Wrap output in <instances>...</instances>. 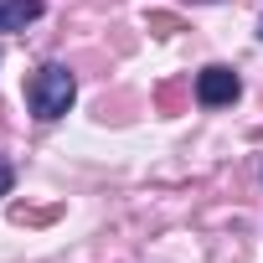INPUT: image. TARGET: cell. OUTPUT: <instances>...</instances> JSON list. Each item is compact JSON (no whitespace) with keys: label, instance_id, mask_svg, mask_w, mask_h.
I'll return each mask as SVG.
<instances>
[{"label":"cell","instance_id":"4","mask_svg":"<svg viewBox=\"0 0 263 263\" xmlns=\"http://www.w3.org/2000/svg\"><path fill=\"white\" fill-rule=\"evenodd\" d=\"M11 186H16V171H11L6 160H0V196H11Z\"/></svg>","mask_w":263,"mask_h":263},{"label":"cell","instance_id":"5","mask_svg":"<svg viewBox=\"0 0 263 263\" xmlns=\"http://www.w3.org/2000/svg\"><path fill=\"white\" fill-rule=\"evenodd\" d=\"M258 36H263V31H258Z\"/></svg>","mask_w":263,"mask_h":263},{"label":"cell","instance_id":"2","mask_svg":"<svg viewBox=\"0 0 263 263\" xmlns=\"http://www.w3.org/2000/svg\"><path fill=\"white\" fill-rule=\"evenodd\" d=\"M237 93H242V78H237L232 67L212 62V67H201V72H196V103H206V108H222V103H232Z\"/></svg>","mask_w":263,"mask_h":263},{"label":"cell","instance_id":"3","mask_svg":"<svg viewBox=\"0 0 263 263\" xmlns=\"http://www.w3.org/2000/svg\"><path fill=\"white\" fill-rule=\"evenodd\" d=\"M42 0H0V31H26L31 21H42Z\"/></svg>","mask_w":263,"mask_h":263},{"label":"cell","instance_id":"1","mask_svg":"<svg viewBox=\"0 0 263 263\" xmlns=\"http://www.w3.org/2000/svg\"><path fill=\"white\" fill-rule=\"evenodd\" d=\"M72 98H78V78H72L67 62H42V67L26 78V108H31V119H42V124L62 119V114L72 108Z\"/></svg>","mask_w":263,"mask_h":263}]
</instances>
